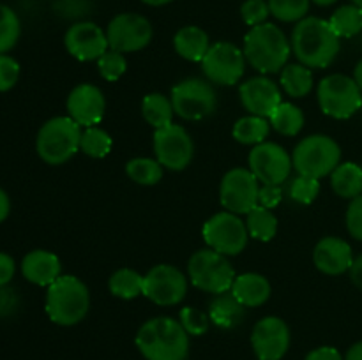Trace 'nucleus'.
Segmentation results:
<instances>
[{
	"label": "nucleus",
	"instance_id": "nucleus-4",
	"mask_svg": "<svg viewBox=\"0 0 362 360\" xmlns=\"http://www.w3.org/2000/svg\"><path fill=\"white\" fill-rule=\"evenodd\" d=\"M45 309L55 325L73 327L87 316L90 309V293L76 275H60L48 286Z\"/></svg>",
	"mask_w": 362,
	"mask_h": 360
},
{
	"label": "nucleus",
	"instance_id": "nucleus-54",
	"mask_svg": "<svg viewBox=\"0 0 362 360\" xmlns=\"http://www.w3.org/2000/svg\"><path fill=\"white\" fill-rule=\"evenodd\" d=\"M352 4H354V6L361 7V9H362V0H352Z\"/></svg>",
	"mask_w": 362,
	"mask_h": 360
},
{
	"label": "nucleus",
	"instance_id": "nucleus-19",
	"mask_svg": "<svg viewBox=\"0 0 362 360\" xmlns=\"http://www.w3.org/2000/svg\"><path fill=\"white\" fill-rule=\"evenodd\" d=\"M239 97L250 115L269 119L281 104V88L267 76H255L239 87Z\"/></svg>",
	"mask_w": 362,
	"mask_h": 360
},
{
	"label": "nucleus",
	"instance_id": "nucleus-14",
	"mask_svg": "<svg viewBox=\"0 0 362 360\" xmlns=\"http://www.w3.org/2000/svg\"><path fill=\"white\" fill-rule=\"evenodd\" d=\"M154 154L163 168H168L172 172H182L193 161V138L182 126H177V124L156 129Z\"/></svg>",
	"mask_w": 362,
	"mask_h": 360
},
{
	"label": "nucleus",
	"instance_id": "nucleus-46",
	"mask_svg": "<svg viewBox=\"0 0 362 360\" xmlns=\"http://www.w3.org/2000/svg\"><path fill=\"white\" fill-rule=\"evenodd\" d=\"M304 360H345V356L332 346H320L306 355Z\"/></svg>",
	"mask_w": 362,
	"mask_h": 360
},
{
	"label": "nucleus",
	"instance_id": "nucleus-25",
	"mask_svg": "<svg viewBox=\"0 0 362 360\" xmlns=\"http://www.w3.org/2000/svg\"><path fill=\"white\" fill-rule=\"evenodd\" d=\"M244 314H246V307L228 292L216 295V299L209 306L211 323L219 328H225V330L235 328L237 325L243 323Z\"/></svg>",
	"mask_w": 362,
	"mask_h": 360
},
{
	"label": "nucleus",
	"instance_id": "nucleus-39",
	"mask_svg": "<svg viewBox=\"0 0 362 360\" xmlns=\"http://www.w3.org/2000/svg\"><path fill=\"white\" fill-rule=\"evenodd\" d=\"M320 194V180L308 175H297L290 184V198L299 205H311Z\"/></svg>",
	"mask_w": 362,
	"mask_h": 360
},
{
	"label": "nucleus",
	"instance_id": "nucleus-47",
	"mask_svg": "<svg viewBox=\"0 0 362 360\" xmlns=\"http://www.w3.org/2000/svg\"><path fill=\"white\" fill-rule=\"evenodd\" d=\"M13 289H7L6 286H0V314L9 313L14 307L16 300H14Z\"/></svg>",
	"mask_w": 362,
	"mask_h": 360
},
{
	"label": "nucleus",
	"instance_id": "nucleus-45",
	"mask_svg": "<svg viewBox=\"0 0 362 360\" xmlns=\"http://www.w3.org/2000/svg\"><path fill=\"white\" fill-rule=\"evenodd\" d=\"M16 272V263H14L13 256L7 253H0V286H7L11 279L14 277Z\"/></svg>",
	"mask_w": 362,
	"mask_h": 360
},
{
	"label": "nucleus",
	"instance_id": "nucleus-3",
	"mask_svg": "<svg viewBox=\"0 0 362 360\" xmlns=\"http://www.w3.org/2000/svg\"><path fill=\"white\" fill-rule=\"evenodd\" d=\"M246 60L262 74L281 73L292 53V44L285 32L274 23L253 27L244 37Z\"/></svg>",
	"mask_w": 362,
	"mask_h": 360
},
{
	"label": "nucleus",
	"instance_id": "nucleus-50",
	"mask_svg": "<svg viewBox=\"0 0 362 360\" xmlns=\"http://www.w3.org/2000/svg\"><path fill=\"white\" fill-rule=\"evenodd\" d=\"M345 360H362V341L350 346L345 355Z\"/></svg>",
	"mask_w": 362,
	"mask_h": 360
},
{
	"label": "nucleus",
	"instance_id": "nucleus-2",
	"mask_svg": "<svg viewBox=\"0 0 362 360\" xmlns=\"http://www.w3.org/2000/svg\"><path fill=\"white\" fill-rule=\"evenodd\" d=\"M134 342L145 360H186L189 355V334L180 321L168 316L145 321Z\"/></svg>",
	"mask_w": 362,
	"mask_h": 360
},
{
	"label": "nucleus",
	"instance_id": "nucleus-31",
	"mask_svg": "<svg viewBox=\"0 0 362 360\" xmlns=\"http://www.w3.org/2000/svg\"><path fill=\"white\" fill-rule=\"evenodd\" d=\"M108 288L112 295L122 300L136 299L144 295V275L133 268H119L110 277Z\"/></svg>",
	"mask_w": 362,
	"mask_h": 360
},
{
	"label": "nucleus",
	"instance_id": "nucleus-23",
	"mask_svg": "<svg viewBox=\"0 0 362 360\" xmlns=\"http://www.w3.org/2000/svg\"><path fill=\"white\" fill-rule=\"evenodd\" d=\"M230 293L244 307H260L271 299V282L262 274L246 272V274L235 275Z\"/></svg>",
	"mask_w": 362,
	"mask_h": 360
},
{
	"label": "nucleus",
	"instance_id": "nucleus-42",
	"mask_svg": "<svg viewBox=\"0 0 362 360\" xmlns=\"http://www.w3.org/2000/svg\"><path fill=\"white\" fill-rule=\"evenodd\" d=\"M20 80V64L7 53L0 55V92H7Z\"/></svg>",
	"mask_w": 362,
	"mask_h": 360
},
{
	"label": "nucleus",
	"instance_id": "nucleus-43",
	"mask_svg": "<svg viewBox=\"0 0 362 360\" xmlns=\"http://www.w3.org/2000/svg\"><path fill=\"white\" fill-rule=\"evenodd\" d=\"M345 222L350 235L362 242V194L350 200V205L345 214Z\"/></svg>",
	"mask_w": 362,
	"mask_h": 360
},
{
	"label": "nucleus",
	"instance_id": "nucleus-49",
	"mask_svg": "<svg viewBox=\"0 0 362 360\" xmlns=\"http://www.w3.org/2000/svg\"><path fill=\"white\" fill-rule=\"evenodd\" d=\"M11 212V200L9 196H7L6 191L0 187V222H4L7 219V215H9Z\"/></svg>",
	"mask_w": 362,
	"mask_h": 360
},
{
	"label": "nucleus",
	"instance_id": "nucleus-7",
	"mask_svg": "<svg viewBox=\"0 0 362 360\" xmlns=\"http://www.w3.org/2000/svg\"><path fill=\"white\" fill-rule=\"evenodd\" d=\"M187 275L194 288L205 293H226L235 281V270L226 256L216 253L211 247L200 249L187 261Z\"/></svg>",
	"mask_w": 362,
	"mask_h": 360
},
{
	"label": "nucleus",
	"instance_id": "nucleus-53",
	"mask_svg": "<svg viewBox=\"0 0 362 360\" xmlns=\"http://www.w3.org/2000/svg\"><path fill=\"white\" fill-rule=\"evenodd\" d=\"M311 2L317 4V6H320V7H329V6H332V4L338 2V0H311Z\"/></svg>",
	"mask_w": 362,
	"mask_h": 360
},
{
	"label": "nucleus",
	"instance_id": "nucleus-10",
	"mask_svg": "<svg viewBox=\"0 0 362 360\" xmlns=\"http://www.w3.org/2000/svg\"><path fill=\"white\" fill-rule=\"evenodd\" d=\"M202 235L207 247L223 256L240 254L246 249L247 239H250L246 221L228 210L218 212L211 219H207L202 228Z\"/></svg>",
	"mask_w": 362,
	"mask_h": 360
},
{
	"label": "nucleus",
	"instance_id": "nucleus-38",
	"mask_svg": "<svg viewBox=\"0 0 362 360\" xmlns=\"http://www.w3.org/2000/svg\"><path fill=\"white\" fill-rule=\"evenodd\" d=\"M95 62H98L99 74L106 81L120 80L124 76V73L127 71L126 55L120 52H115V49H108L106 53H103Z\"/></svg>",
	"mask_w": 362,
	"mask_h": 360
},
{
	"label": "nucleus",
	"instance_id": "nucleus-5",
	"mask_svg": "<svg viewBox=\"0 0 362 360\" xmlns=\"http://www.w3.org/2000/svg\"><path fill=\"white\" fill-rule=\"evenodd\" d=\"M81 126L69 115L53 116L42 124L35 138L37 155L49 166H60L80 152Z\"/></svg>",
	"mask_w": 362,
	"mask_h": 360
},
{
	"label": "nucleus",
	"instance_id": "nucleus-48",
	"mask_svg": "<svg viewBox=\"0 0 362 360\" xmlns=\"http://www.w3.org/2000/svg\"><path fill=\"white\" fill-rule=\"evenodd\" d=\"M349 274L354 284H356L359 289H362V254H359L357 258H354V263L352 267H350Z\"/></svg>",
	"mask_w": 362,
	"mask_h": 360
},
{
	"label": "nucleus",
	"instance_id": "nucleus-30",
	"mask_svg": "<svg viewBox=\"0 0 362 360\" xmlns=\"http://www.w3.org/2000/svg\"><path fill=\"white\" fill-rule=\"evenodd\" d=\"M246 228L251 239L260 240V242H269L278 233V217L271 208H265L257 205L250 214H246Z\"/></svg>",
	"mask_w": 362,
	"mask_h": 360
},
{
	"label": "nucleus",
	"instance_id": "nucleus-24",
	"mask_svg": "<svg viewBox=\"0 0 362 360\" xmlns=\"http://www.w3.org/2000/svg\"><path fill=\"white\" fill-rule=\"evenodd\" d=\"M173 48H175L177 55L182 56L184 60L202 62L211 48V39L204 28L197 27V25H186L173 35Z\"/></svg>",
	"mask_w": 362,
	"mask_h": 360
},
{
	"label": "nucleus",
	"instance_id": "nucleus-27",
	"mask_svg": "<svg viewBox=\"0 0 362 360\" xmlns=\"http://www.w3.org/2000/svg\"><path fill=\"white\" fill-rule=\"evenodd\" d=\"M141 115H144L145 122L154 129L170 126V124H173L172 120L175 115L172 99L166 97L165 94H159V92L147 94L141 101Z\"/></svg>",
	"mask_w": 362,
	"mask_h": 360
},
{
	"label": "nucleus",
	"instance_id": "nucleus-22",
	"mask_svg": "<svg viewBox=\"0 0 362 360\" xmlns=\"http://www.w3.org/2000/svg\"><path fill=\"white\" fill-rule=\"evenodd\" d=\"M21 274L32 284L49 286L62 275V265L57 254L35 249L21 260Z\"/></svg>",
	"mask_w": 362,
	"mask_h": 360
},
{
	"label": "nucleus",
	"instance_id": "nucleus-32",
	"mask_svg": "<svg viewBox=\"0 0 362 360\" xmlns=\"http://www.w3.org/2000/svg\"><path fill=\"white\" fill-rule=\"evenodd\" d=\"M269 122L283 136H296L304 127V113L292 102H281L269 116Z\"/></svg>",
	"mask_w": 362,
	"mask_h": 360
},
{
	"label": "nucleus",
	"instance_id": "nucleus-34",
	"mask_svg": "<svg viewBox=\"0 0 362 360\" xmlns=\"http://www.w3.org/2000/svg\"><path fill=\"white\" fill-rule=\"evenodd\" d=\"M126 173L134 184L140 186H156L163 179V166L158 159L134 157L126 164Z\"/></svg>",
	"mask_w": 362,
	"mask_h": 360
},
{
	"label": "nucleus",
	"instance_id": "nucleus-8",
	"mask_svg": "<svg viewBox=\"0 0 362 360\" xmlns=\"http://www.w3.org/2000/svg\"><path fill=\"white\" fill-rule=\"evenodd\" d=\"M320 109L331 119L346 120L362 108V90L346 74H329L317 88Z\"/></svg>",
	"mask_w": 362,
	"mask_h": 360
},
{
	"label": "nucleus",
	"instance_id": "nucleus-40",
	"mask_svg": "<svg viewBox=\"0 0 362 360\" xmlns=\"http://www.w3.org/2000/svg\"><path fill=\"white\" fill-rule=\"evenodd\" d=\"M179 321L182 323L184 330L189 335H204L211 328V318H209V314L197 309V307H184L180 311Z\"/></svg>",
	"mask_w": 362,
	"mask_h": 360
},
{
	"label": "nucleus",
	"instance_id": "nucleus-35",
	"mask_svg": "<svg viewBox=\"0 0 362 360\" xmlns=\"http://www.w3.org/2000/svg\"><path fill=\"white\" fill-rule=\"evenodd\" d=\"M113 140L101 127H85L81 131L80 150L92 159H103L112 152Z\"/></svg>",
	"mask_w": 362,
	"mask_h": 360
},
{
	"label": "nucleus",
	"instance_id": "nucleus-21",
	"mask_svg": "<svg viewBox=\"0 0 362 360\" xmlns=\"http://www.w3.org/2000/svg\"><path fill=\"white\" fill-rule=\"evenodd\" d=\"M313 263L325 275L345 274L354 263L352 247L339 236H325L315 246Z\"/></svg>",
	"mask_w": 362,
	"mask_h": 360
},
{
	"label": "nucleus",
	"instance_id": "nucleus-6",
	"mask_svg": "<svg viewBox=\"0 0 362 360\" xmlns=\"http://www.w3.org/2000/svg\"><path fill=\"white\" fill-rule=\"evenodd\" d=\"M292 162L299 175L320 180L338 168L341 162V148L338 141L327 134H311L296 145Z\"/></svg>",
	"mask_w": 362,
	"mask_h": 360
},
{
	"label": "nucleus",
	"instance_id": "nucleus-44",
	"mask_svg": "<svg viewBox=\"0 0 362 360\" xmlns=\"http://www.w3.org/2000/svg\"><path fill=\"white\" fill-rule=\"evenodd\" d=\"M283 193L279 186H260V194H258V205L265 208H274L281 203Z\"/></svg>",
	"mask_w": 362,
	"mask_h": 360
},
{
	"label": "nucleus",
	"instance_id": "nucleus-37",
	"mask_svg": "<svg viewBox=\"0 0 362 360\" xmlns=\"http://www.w3.org/2000/svg\"><path fill=\"white\" fill-rule=\"evenodd\" d=\"M271 14L283 23H299L310 13L311 0H267Z\"/></svg>",
	"mask_w": 362,
	"mask_h": 360
},
{
	"label": "nucleus",
	"instance_id": "nucleus-15",
	"mask_svg": "<svg viewBox=\"0 0 362 360\" xmlns=\"http://www.w3.org/2000/svg\"><path fill=\"white\" fill-rule=\"evenodd\" d=\"M247 164L264 186H281L293 168L292 155L274 141L255 145L247 155Z\"/></svg>",
	"mask_w": 362,
	"mask_h": 360
},
{
	"label": "nucleus",
	"instance_id": "nucleus-51",
	"mask_svg": "<svg viewBox=\"0 0 362 360\" xmlns=\"http://www.w3.org/2000/svg\"><path fill=\"white\" fill-rule=\"evenodd\" d=\"M354 80H356V83L359 85V88L362 90V60L357 62L356 69H354Z\"/></svg>",
	"mask_w": 362,
	"mask_h": 360
},
{
	"label": "nucleus",
	"instance_id": "nucleus-1",
	"mask_svg": "<svg viewBox=\"0 0 362 360\" xmlns=\"http://www.w3.org/2000/svg\"><path fill=\"white\" fill-rule=\"evenodd\" d=\"M290 44L299 64L310 69H325L338 56L341 39L332 30L329 20L306 16L296 23Z\"/></svg>",
	"mask_w": 362,
	"mask_h": 360
},
{
	"label": "nucleus",
	"instance_id": "nucleus-36",
	"mask_svg": "<svg viewBox=\"0 0 362 360\" xmlns=\"http://www.w3.org/2000/svg\"><path fill=\"white\" fill-rule=\"evenodd\" d=\"M21 23L18 14L6 4H0V55L11 52L20 41Z\"/></svg>",
	"mask_w": 362,
	"mask_h": 360
},
{
	"label": "nucleus",
	"instance_id": "nucleus-13",
	"mask_svg": "<svg viewBox=\"0 0 362 360\" xmlns=\"http://www.w3.org/2000/svg\"><path fill=\"white\" fill-rule=\"evenodd\" d=\"M110 49L120 53H134L147 48L154 37L151 21L138 13H120L106 27Z\"/></svg>",
	"mask_w": 362,
	"mask_h": 360
},
{
	"label": "nucleus",
	"instance_id": "nucleus-52",
	"mask_svg": "<svg viewBox=\"0 0 362 360\" xmlns=\"http://www.w3.org/2000/svg\"><path fill=\"white\" fill-rule=\"evenodd\" d=\"M145 6H152V7H163V6H168L172 4L173 0H141Z\"/></svg>",
	"mask_w": 362,
	"mask_h": 360
},
{
	"label": "nucleus",
	"instance_id": "nucleus-12",
	"mask_svg": "<svg viewBox=\"0 0 362 360\" xmlns=\"http://www.w3.org/2000/svg\"><path fill=\"white\" fill-rule=\"evenodd\" d=\"M260 180L250 168H232L219 184V201L228 212L237 215L250 214L258 205Z\"/></svg>",
	"mask_w": 362,
	"mask_h": 360
},
{
	"label": "nucleus",
	"instance_id": "nucleus-33",
	"mask_svg": "<svg viewBox=\"0 0 362 360\" xmlns=\"http://www.w3.org/2000/svg\"><path fill=\"white\" fill-rule=\"evenodd\" d=\"M332 30L338 34L339 39H349L362 32V9L354 6V4H346V6L338 7L332 13L331 20Z\"/></svg>",
	"mask_w": 362,
	"mask_h": 360
},
{
	"label": "nucleus",
	"instance_id": "nucleus-16",
	"mask_svg": "<svg viewBox=\"0 0 362 360\" xmlns=\"http://www.w3.org/2000/svg\"><path fill=\"white\" fill-rule=\"evenodd\" d=\"M186 293L187 279L175 265H156L144 275V295L158 306H177Z\"/></svg>",
	"mask_w": 362,
	"mask_h": 360
},
{
	"label": "nucleus",
	"instance_id": "nucleus-29",
	"mask_svg": "<svg viewBox=\"0 0 362 360\" xmlns=\"http://www.w3.org/2000/svg\"><path fill=\"white\" fill-rule=\"evenodd\" d=\"M269 131H271V122L267 119L257 115H247L233 124L232 136L239 143L253 145L255 147V145L264 143L265 138L269 136Z\"/></svg>",
	"mask_w": 362,
	"mask_h": 360
},
{
	"label": "nucleus",
	"instance_id": "nucleus-18",
	"mask_svg": "<svg viewBox=\"0 0 362 360\" xmlns=\"http://www.w3.org/2000/svg\"><path fill=\"white\" fill-rule=\"evenodd\" d=\"M64 46L67 53L80 62L98 60L110 49L106 30L92 21H76L71 25L64 35Z\"/></svg>",
	"mask_w": 362,
	"mask_h": 360
},
{
	"label": "nucleus",
	"instance_id": "nucleus-20",
	"mask_svg": "<svg viewBox=\"0 0 362 360\" xmlns=\"http://www.w3.org/2000/svg\"><path fill=\"white\" fill-rule=\"evenodd\" d=\"M67 115L81 127L98 126L105 116L106 101L101 88L92 83H81L67 95Z\"/></svg>",
	"mask_w": 362,
	"mask_h": 360
},
{
	"label": "nucleus",
	"instance_id": "nucleus-17",
	"mask_svg": "<svg viewBox=\"0 0 362 360\" xmlns=\"http://www.w3.org/2000/svg\"><path fill=\"white\" fill-rule=\"evenodd\" d=\"M251 346L258 360H281L290 348V328L281 318L265 316L253 327Z\"/></svg>",
	"mask_w": 362,
	"mask_h": 360
},
{
	"label": "nucleus",
	"instance_id": "nucleus-11",
	"mask_svg": "<svg viewBox=\"0 0 362 360\" xmlns=\"http://www.w3.org/2000/svg\"><path fill=\"white\" fill-rule=\"evenodd\" d=\"M246 62V55L239 46L230 41H219L209 48L202 60V71L211 83L232 87L244 76Z\"/></svg>",
	"mask_w": 362,
	"mask_h": 360
},
{
	"label": "nucleus",
	"instance_id": "nucleus-9",
	"mask_svg": "<svg viewBox=\"0 0 362 360\" xmlns=\"http://www.w3.org/2000/svg\"><path fill=\"white\" fill-rule=\"evenodd\" d=\"M172 106L184 120H204L218 108V94L209 80L187 78L172 88Z\"/></svg>",
	"mask_w": 362,
	"mask_h": 360
},
{
	"label": "nucleus",
	"instance_id": "nucleus-28",
	"mask_svg": "<svg viewBox=\"0 0 362 360\" xmlns=\"http://www.w3.org/2000/svg\"><path fill=\"white\" fill-rule=\"evenodd\" d=\"M279 83L290 97H306L313 88V73L303 64H286L281 71Z\"/></svg>",
	"mask_w": 362,
	"mask_h": 360
},
{
	"label": "nucleus",
	"instance_id": "nucleus-26",
	"mask_svg": "<svg viewBox=\"0 0 362 360\" xmlns=\"http://www.w3.org/2000/svg\"><path fill=\"white\" fill-rule=\"evenodd\" d=\"M331 187L339 198L354 200L362 194V168L357 162H339L331 173Z\"/></svg>",
	"mask_w": 362,
	"mask_h": 360
},
{
	"label": "nucleus",
	"instance_id": "nucleus-41",
	"mask_svg": "<svg viewBox=\"0 0 362 360\" xmlns=\"http://www.w3.org/2000/svg\"><path fill=\"white\" fill-rule=\"evenodd\" d=\"M240 16H243L244 23L250 25L251 28L267 23V18L271 16L269 2H265V0H246L240 6Z\"/></svg>",
	"mask_w": 362,
	"mask_h": 360
}]
</instances>
